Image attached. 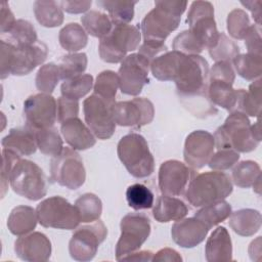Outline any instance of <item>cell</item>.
I'll return each mask as SVG.
<instances>
[{"label":"cell","mask_w":262,"mask_h":262,"mask_svg":"<svg viewBox=\"0 0 262 262\" xmlns=\"http://www.w3.org/2000/svg\"><path fill=\"white\" fill-rule=\"evenodd\" d=\"M126 200L130 208L138 211L152 208L155 198L147 186L141 183H134L128 186L126 190Z\"/></svg>","instance_id":"ee69618b"},{"label":"cell","mask_w":262,"mask_h":262,"mask_svg":"<svg viewBox=\"0 0 262 262\" xmlns=\"http://www.w3.org/2000/svg\"><path fill=\"white\" fill-rule=\"evenodd\" d=\"M215 147L230 148L237 152H250L257 148L260 141L252 132L251 122L245 114L232 112L213 135Z\"/></svg>","instance_id":"277c9868"},{"label":"cell","mask_w":262,"mask_h":262,"mask_svg":"<svg viewBox=\"0 0 262 262\" xmlns=\"http://www.w3.org/2000/svg\"><path fill=\"white\" fill-rule=\"evenodd\" d=\"M34 131V130H33ZM37 147L46 156L55 157L63 148V141L57 129L52 127L35 130Z\"/></svg>","instance_id":"74e56055"},{"label":"cell","mask_w":262,"mask_h":262,"mask_svg":"<svg viewBox=\"0 0 262 262\" xmlns=\"http://www.w3.org/2000/svg\"><path fill=\"white\" fill-rule=\"evenodd\" d=\"M87 63L88 58L84 52L69 53L62 56L58 64L60 78L64 81L82 75L87 69Z\"/></svg>","instance_id":"b9f144b4"},{"label":"cell","mask_w":262,"mask_h":262,"mask_svg":"<svg viewBox=\"0 0 262 262\" xmlns=\"http://www.w3.org/2000/svg\"><path fill=\"white\" fill-rule=\"evenodd\" d=\"M116 125L123 127H142L152 122L154 103L145 97L117 101L112 107Z\"/></svg>","instance_id":"2e32d148"},{"label":"cell","mask_w":262,"mask_h":262,"mask_svg":"<svg viewBox=\"0 0 262 262\" xmlns=\"http://www.w3.org/2000/svg\"><path fill=\"white\" fill-rule=\"evenodd\" d=\"M208 50L213 60L231 62L232 59L239 54L241 49L234 41L229 39L224 33H220L216 44Z\"/></svg>","instance_id":"bcb514c9"},{"label":"cell","mask_w":262,"mask_h":262,"mask_svg":"<svg viewBox=\"0 0 262 262\" xmlns=\"http://www.w3.org/2000/svg\"><path fill=\"white\" fill-rule=\"evenodd\" d=\"M107 228L101 220L78 227L69 242V252L76 261L87 262L94 258L99 245L106 238Z\"/></svg>","instance_id":"8fae6325"},{"label":"cell","mask_w":262,"mask_h":262,"mask_svg":"<svg viewBox=\"0 0 262 262\" xmlns=\"http://www.w3.org/2000/svg\"><path fill=\"white\" fill-rule=\"evenodd\" d=\"M215 149L213 135L206 130H195L189 133L184 142L183 158L193 170L205 167Z\"/></svg>","instance_id":"ac0fdd59"},{"label":"cell","mask_w":262,"mask_h":262,"mask_svg":"<svg viewBox=\"0 0 262 262\" xmlns=\"http://www.w3.org/2000/svg\"><path fill=\"white\" fill-rule=\"evenodd\" d=\"M47 54L48 49L46 44L39 40L32 45L23 47L15 46L11 59L10 74L14 76L30 74L46 60Z\"/></svg>","instance_id":"ffe728a7"},{"label":"cell","mask_w":262,"mask_h":262,"mask_svg":"<svg viewBox=\"0 0 262 262\" xmlns=\"http://www.w3.org/2000/svg\"><path fill=\"white\" fill-rule=\"evenodd\" d=\"M229 218L230 228L241 236H252L261 227V213L255 209H239L231 212Z\"/></svg>","instance_id":"4316f807"},{"label":"cell","mask_w":262,"mask_h":262,"mask_svg":"<svg viewBox=\"0 0 262 262\" xmlns=\"http://www.w3.org/2000/svg\"><path fill=\"white\" fill-rule=\"evenodd\" d=\"M172 48L185 55H199L205 49L189 30L182 31L174 38Z\"/></svg>","instance_id":"c3c4849f"},{"label":"cell","mask_w":262,"mask_h":262,"mask_svg":"<svg viewBox=\"0 0 262 262\" xmlns=\"http://www.w3.org/2000/svg\"><path fill=\"white\" fill-rule=\"evenodd\" d=\"M58 41L64 50L75 53L87 45L88 35L81 25L70 23L59 31Z\"/></svg>","instance_id":"d6a6232c"},{"label":"cell","mask_w":262,"mask_h":262,"mask_svg":"<svg viewBox=\"0 0 262 262\" xmlns=\"http://www.w3.org/2000/svg\"><path fill=\"white\" fill-rule=\"evenodd\" d=\"M93 77L90 74H84L64 80L60 86L61 96L79 100L90 92L93 87Z\"/></svg>","instance_id":"60d3db41"},{"label":"cell","mask_w":262,"mask_h":262,"mask_svg":"<svg viewBox=\"0 0 262 262\" xmlns=\"http://www.w3.org/2000/svg\"><path fill=\"white\" fill-rule=\"evenodd\" d=\"M194 170L178 160H168L161 164L158 175L159 188L162 194L179 196L183 194Z\"/></svg>","instance_id":"e0dca14e"},{"label":"cell","mask_w":262,"mask_h":262,"mask_svg":"<svg viewBox=\"0 0 262 262\" xmlns=\"http://www.w3.org/2000/svg\"><path fill=\"white\" fill-rule=\"evenodd\" d=\"M231 206L228 202L222 200L202 207L194 217L201 220L209 229L226 220L231 214Z\"/></svg>","instance_id":"d590c367"},{"label":"cell","mask_w":262,"mask_h":262,"mask_svg":"<svg viewBox=\"0 0 262 262\" xmlns=\"http://www.w3.org/2000/svg\"><path fill=\"white\" fill-rule=\"evenodd\" d=\"M226 25L229 35L237 40L244 39L252 26L248 13L241 8H235L228 13Z\"/></svg>","instance_id":"7dc6e473"},{"label":"cell","mask_w":262,"mask_h":262,"mask_svg":"<svg viewBox=\"0 0 262 262\" xmlns=\"http://www.w3.org/2000/svg\"><path fill=\"white\" fill-rule=\"evenodd\" d=\"M186 7L187 1H155V7L145 14L140 24L143 40L165 42L167 37L178 28Z\"/></svg>","instance_id":"6da1fadb"},{"label":"cell","mask_w":262,"mask_h":262,"mask_svg":"<svg viewBox=\"0 0 262 262\" xmlns=\"http://www.w3.org/2000/svg\"><path fill=\"white\" fill-rule=\"evenodd\" d=\"M152 256L154 253L150 251H135L131 254H128L126 256H124L120 261H143V262H147V261H151L152 260Z\"/></svg>","instance_id":"94428289"},{"label":"cell","mask_w":262,"mask_h":262,"mask_svg":"<svg viewBox=\"0 0 262 262\" xmlns=\"http://www.w3.org/2000/svg\"><path fill=\"white\" fill-rule=\"evenodd\" d=\"M75 206L79 212L81 222L84 223H90L98 220L102 213L101 200L91 192L80 195L76 200Z\"/></svg>","instance_id":"f35d334b"},{"label":"cell","mask_w":262,"mask_h":262,"mask_svg":"<svg viewBox=\"0 0 262 262\" xmlns=\"http://www.w3.org/2000/svg\"><path fill=\"white\" fill-rule=\"evenodd\" d=\"M121 235L116 245V259L138 251L150 234L149 218L143 213H128L120 223Z\"/></svg>","instance_id":"30bf717a"},{"label":"cell","mask_w":262,"mask_h":262,"mask_svg":"<svg viewBox=\"0 0 262 262\" xmlns=\"http://www.w3.org/2000/svg\"><path fill=\"white\" fill-rule=\"evenodd\" d=\"M205 255L208 262L232 260V243L224 226H218L207 239Z\"/></svg>","instance_id":"603a6c76"},{"label":"cell","mask_w":262,"mask_h":262,"mask_svg":"<svg viewBox=\"0 0 262 262\" xmlns=\"http://www.w3.org/2000/svg\"><path fill=\"white\" fill-rule=\"evenodd\" d=\"M239 160V152L230 149H218L212 155L208 162V166L215 171H225L231 169Z\"/></svg>","instance_id":"681fc988"},{"label":"cell","mask_w":262,"mask_h":262,"mask_svg":"<svg viewBox=\"0 0 262 262\" xmlns=\"http://www.w3.org/2000/svg\"><path fill=\"white\" fill-rule=\"evenodd\" d=\"M20 160V156L16 152L2 148V166H1V198H4L8 184H9V177L14 165Z\"/></svg>","instance_id":"f907efd6"},{"label":"cell","mask_w":262,"mask_h":262,"mask_svg":"<svg viewBox=\"0 0 262 262\" xmlns=\"http://www.w3.org/2000/svg\"><path fill=\"white\" fill-rule=\"evenodd\" d=\"M238 76L248 81H255L262 74V55L255 53H243L236 55L232 61Z\"/></svg>","instance_id":"e575fe53"},{"label":"cell","mask_w":262,"mask_h":262,"mask_svg":"<svg viewBox=\"0 0 262 262\" xmlns=\"http://www.w3.org/2000/svg\"><path fill=\"white\" fill-rule=\"evenodd\" d=\"M236 93L237 100L234 112H241L246 116L259 118L261 111V79L255 80L249 86L248 91L236 89Z\"/></svg>","instance_id":"f1b7e54d"},{"label":"cell","mask_w":262,"mask_h":262,"mask_svg":"<svg viewBox=\"0 0 262 262\" xmlns=\"http://www.w3.org/2000/svg\"><path fill=\"white\" fill-rule=\"evenodd\" d=\"M189 31L201 42L204 48H212L219 37L214 19V6L209 1H193L187 13Z\"/></svg>","instance_id":"4fadbf2b"},{"label":"cell","mask_w":262,"mask_h":262,"mask_svg":"<svg viewBox=\"0 0 262 262\" xmlns=\"http://www.w3.org/2000/svg\"><path fill=\"white\" fill-rule=\"evenodd\" d=\"M3 148L10 149L18 156H31L37 150L35 132L28 128H13L1 140Z\"/></svg>","instance_id":"cb8c5ba5"},{"label":"cell","mask_w":262,"mask_h":262,"mask_svg":"<svg viewBox=\"0 0 262 262\" xmlns=\"http://www.w3.org/2000/svg\"><path fill=\"white\" fill-rule=\"evenodd\" d=\"M114 103L108 102L94 93L83 101L85 122L98 139H108L115 132L116 122L112 111Z\"/></svg>","instance_id":"7c38bea8"},{"label":"cell","mask_w":262,"mask_h":262,"mask_svg":"<svg viewBox=\"0 0 262 262\" xmlns=\"http://www.w3.org/2000/svg\"><path fill=\"white\" fill-rule=\"evenodd\" d=\"M117 154L127 171L135 178H145L155 170V159L147 141L138 133L123 136L117 146Z\"/></svg>","instance_id":"5b68a950"},{"label":"cell","mask_w":262,"mask_h":262,"mask_svg":"<svg viewBox=\"0 0 262 262\" xmlns=\"http://www.w3.org/2000/svg\"><path fill=\"white\" fill-rule=\"evenodd\" d=\"M24 118L26 127L34 131L52 127L57 119V101L47 93L30 95L24 102Z\"/></svg>","instance_id":"9a60e30c"},{"label":"cell","mask_w":262,"mask_h":262,"mask_svg":"<svg viewBox=\"0 0 262 262\" xmlns=\"http://www.w3.org/2000/svg\"><path fill=\"white\" fill-rule=\"evenodd\" d=\"M16 19L14 18V15L12 11L9 8V5L7 2H2L1 4V34L9 33L12 29L13 25L15 24Z\"/></svg>","instance_id":"6f0895ef"},{"label":"cell","mask_w":262,"mask_h":262,"mask_svg":"<svg viewBox=\"0 0 262 262\" xmlns=\"http://www.w3.org/2000/svg\"><path fill=\"white\" fill-rule=\"evenodd\" d=\"M182 53L172 50L157 56L150 62L152 76L160 81H173Z\"/></svg>","instance_id":"4dcf8cb0"},{"label":"cell","mask_w":262,"mask_h":262,"mask_svg":"<svg viewBox=\"0 0 262 262\" xmlns=\"http://www.w3.org/2000/svg\"><path fill=\"white\" fill-rule=\"evenodd\" d=\"M244 40H245V44L247 46L248 52L261 55L262 39L260 34V27L256 25H252L246 37L244 38Z\"/></svg>","instance_id":"11a10c76"},{"label":"cell","mask_w":262,"mask_h":262,"mask_svg":"<svg viewBox=\"0 0 262 262\" xmlns=\"http://www.w3.org/2000/svg\"><path fill=\"white\" fill-rule=\"evenodd\" d=\"M118 88H120L119 76L116 72L111 70L99 73L93 85L94 94L113 103L116 102L115 98Z\"/></svg>","instance_id":"ab89813d"},{"label":"cell","mask_w":262,"mask_h":262,"mask_svg":"<svg viewBox=\"0 0 262 262\" xmlns=\"http://www.w3.org/2000/svg\"><path fill=\"white\" fill-rule=\"evenodd\" d=\"M51 242L44 233L39 231L20 235L14 242V252L23 261H47L51 256Z\"/></svg>","instance_id":"d6986e66"},{"label":"cell","mask_w":262,"mask_h":262,"mask_svg":"<svg viewBox=\"0 0 262 262\" xmlns=\"http://www.w3.org/2000/svg\"><path fill=\"white\" fill-rule=\"evenodd\" d=\"M36 213L39 223L47 228L72 230L81 222L76 206L59 195L43 200L38 204Z\"/></svg>","instance_id":"ba28073f"},{"label":"cell","mask_w":262,"mask_h":262,"mask_svg":"<svg viewBox=\"0 0 262 262\" xmlns=\"http://www.w3.org/2000/svg\"><path fill=\"white\" fill-rule=\"evenodd\" d=\"M150 62L139 53L127 55L119 68L118 76L121 92L126 95H138L145 84L149 82Z\"/></svg>","instance_id":"5bb4252c"},{"label":"cell","mask_w":262,"mask_h":262,"mask_svg":"<svg viewBox=\"0 0 262 262\" xmlns=\"http://www.w3.org/2000/svg\"><path fill=\"white\" fill-rule=\"evenodd\" d=\"M34 14L37 21L45 28H55L63 23V10L57 1H35Z\"/></svg>","instance_id":"1f68e13d"},{"label":"cell","mask_w":262,"mask_h":262,"mask_svg":"<svg viewBox=\"0 0 262 262\" xmlns=\"http://www.w3.org/2000/svg\"><path fill=\"white\" fill-rule=\"evenodd\" d=\"M137 1L123 0H98L96 4L108 12L114 26L128 25L134 17V6Z\"/></svg>","instance_id":"836d02e7"},{"label":"cell","mask_w":262,"mask_h":262,"mask_svg":"<svg viewBox=\"0 0 262 262\" xmlns=\"http://www.w3.org/2000/svg\"><path fill=\"white\" fill-rule=\"evenodd\" d=\"M209 228L194 216L177 220L171 227V236L181 248H193L205 241Z\"/></svg>","instance_id":"44dd1931"},{"label":"cell","mask_w":262,"mask_h":262,"mask_svg":"<svg viewBox=\"0 0 262 262\" xmlns=\"http://www.w3.org/2000/svg\"><path fill=\"white\" fill-rule=\"evenodd\" d=\"M252 132L254 134V136L259 140L261 141V132H260V122H259V118H258V121L252 125Z\"/></svg>","instance_id":"6125c7cd"},{"label":"cell","mask_w":262,"mask_h":262,"mask_svg":"<svg viewBox=\"0 0 262 262\" xmlns=\"http://www.w3.org/2000/svg\"><path fill=\"white\" fill-rule=\"evenodd\" d=\"M1 63H0V78L3 80L7 78L10 74V66H11V59L14 51L15 45L11 42H5L4 40H1Z\"/></svg>","instance_id":"db71d44e"},{"label":"cell","mask_w":262,"mask_h":262,"mask_svg":"<svg viewBox=\"0 0 262 262\" xmlns=\"http://www.w3.org/2000/svg\"><path fill=\"white\" fill-rule=\"evenodd\" d=\"M9 185L20 196L39 201L47 193L48 182L43 170L33 161L20 159L13 167Z\"/></svg>","instance_id":"52a82bcc"},{"label":"cell","mask_w":262,"mask_h":262,"mask_svg":"<svg viewBox=\"0 0 262 262\" xmlns=\"http://www.w3.org/2000/svg\"><path fill=\"white\" fill-rule=\"evenodd\" d=\"M50 177L53 182L69 189H78L86 180V171L80 155L73 148L63 147L50 161Z\"/></svg>","instance_id":"9c48e42d"},{"label":"cell","mask_w":262,"mask_h":262,"mask_svg":"<svg viewBox=\"0 0 262 262\" xmlns=\"http://www.w3.org/2000/svg\"><path fill=\"white\" fill-rule=\"evenodd\" d=\"M154 262H181L182 261V257L180 256V254L171 248H163L161 250H159L157 253H154L152 256V260Z\"/></svg>","instance_id":"680465c9"},{"label":"cell","mask_w":262,"mask_h":262,"mask_svg":"<svg viewBox=\"0 0 262 262\" xmlns=\"http://www.w3.org/2000/svg\"><path fill=\"white\" fill-rule=\"evenodd\" d=\"M11 43L17 47L28 46L38 41L37 32L34 26L27 19H16L12 29L8 33Z\"/></svg>","instance_id":"f6af8a7d"},{"label":"cell","mask_w":262,"mask_h":262,"mask_svg":"<svg viewBox=\"0 0 262 262\" xmlns=\"http://www.w3.org/2000/svg\"><path fill=\"white\" fill-rule=\"evenodd\" d=\"M232 180L238 187L248 188L253 186L260 193L261 169L259 164L251 160L239 162L232 170Z\"/></svg>","instance_id":"f546056e"},{"label":"cell","mask_w":262,"mask_h":262,"mask_svg":"<svg viewBox=\"0 0 262 262\" xmlns=\"http://www.w3.org/2000/svg\"><path fill=\"white\" fill-rule=\"evenodd\" d=\"M59 68L54 62H49L41 66L35 78L36 88L42 92L51 94L60 80Z\"/></svg>","instance_id":"7bdbcfd3"},{"label":"cell","mask_w":262,"mask_h":262,"mask_svg":"<svg viewBox=\"0 0 262 262\" xmlns=\"http://www.w3.org/2000/svg\"><path fill=\"white\" fill-rule=\"evenodd\" d=\"M141 31L138 26L113 25L112 31L98 44L100 58L108 63L121 62L128 52L139 47Z\"/></svg>","instance_id":"8992f818"},{"label":"cell","mask_w":262,"mask_h":262,"mask_svg":"<svg viewBox=\"0 0 262 262\" xmlns=\"http://www.w3.org/2000/svg\"><path fill=\"white\" fill-rule=\"evenodd\" d=\"M188 208L180 199L162 194L157 198L152 206V216L161 223L177 221L186 216Z\"/></svg>","instance_id":"d4e9b609"},{"label":"cell","mask_w":262,"mask_h":262,"mask_svg":"<svg viewBox=\"0 0 262 262\" xmlns=\"http://www.w3.org/2000/svg\"><path fill=\"white\" fill-rule=\"evenodd\" d=\"M79 100L60 96L57 99V121L63 123L64 121L78 117Z\"/></svg>","instance_id":"816d5d0a"},{"label":"cell","mask_w":262,"mask_h":262,"mask_svg":"<svg viewBox=\"0 0 262 262\" xmlns=\"http://www.w3.org/2000/svg\"><path fill=\"white\" fill-rule=\"evenodd\" d=\"M37 222L36 209L20 205L11 210L7 219V227L12 234L20 236L32 232L36 228Z\"/></svg>","instance_id":"83f0119b"},{"label":"cell","mask_w":262,"mask_h":262,"mask_svg":"<svg viewBox=\"0 0 262 262\" xmlns=\"http://www.w3.org/2000/svg\"><path fill=\"white\" fill-rule=\"evenodd\" d=\"M60 132L66 142L75 150H85L95 145V135L78 117L60 124Z\"/></svg>","instance_id":"7402d4cb"},{"label":"cell","mask_w":262,"mask_h":262,"mask_svg":"<svg viewBox=\"0 0 262 262\" xmlns=\"http://www.w3.org/2000/svg\"><path fill=\"white\" fill-rule=\"evenodd\" d=\"M261 1L256 0V1H241V4L247 7L253 15L254 20L256 21L257 26H261Z\"/></svg>","instance_id":"91938a15"},{"label":"cell","mask_w":262,"mask_h":262,"mask_svg":"<svg viewBox=\"0 0 262 262\" xmlns=\"http://www.w3.org/2000/svg\"><path fill=\"white\" fill-rule=\"evenodd\" d=\"M59 5L68 13L78 14L86 12L92 5L91 0H63L59 1Z\"/></svg>","instance_id":"9f6ffc18"},{"label":"cell","mask_w":262,"mask_h":262,"mask_svg":"<svg viewBox=\"0 0 262 262\" xmlns=\"http://www.w3.org/2000/svg\"><path fill=\"white\" fill-rule=\"evenodd\" d=\"M81 23L86 33L99 39L105 37L113 29V23L110 16L97 10L86 12L81 17Z\"/></svg>","instance_id":"8d00e7d4"},{"label":"cell","mask_w":262,"mask_h":262,"mask_svg":"<svg viewBox=\"0 0 262 262\" xmlns=\"http://www.w3.org/2000/svg\"><path fill=\"white\" fill-rule=\"evenodd\" d=\"M166 51H168V48L165 45V42L150 40H143V43L139 46L138 49V53L145 57L149 62H151L152 59Z\"/></svg>","instance_id":"f5cc1de1"},{"label":"cell","mask_w":262,"mask_h":262,"mask_svg":"<svg viewBox=\"0 0 262 262\" xmlns=\"http://www.w3.org/2000/svg\"><path fill=\"white\" fill-rule=\"evenodd\" d=\"M233 189L230 177L221 171H210L194 175L184 192L192 207H204L226 199Z\"/></svg>","instance_id":"7a4b0ae2"},{"label":"cell","mask_w":262,"mask_h":262,"mask_svg":"<svg viewBox=\"0 0 262 262\" xmlns=\"http://www.w3.org/2000/svg\"><path fill=\"white\" fill-rule=\"evenodd\" d=\"M233 83L222 79H209L207 95L208 99L218 106L232 113L236 106L237 93L232 87Z\"/></svg>","instance_id":"484cf974"},{"label":"cell","mask_w":262,"mask_h":262,"mask_svg":"<svg viewBox=\"0 0 262 262\" xmlns=\"http://www.w3.org/2000/svg\"><path fill=\"white\" fill-rule=\"evenodd\" d=\"M173 81L182 98L205 97L208 99V61L201 55L182 54Z\"/></svg>","instance_id":"3957f363"}]
</instances>
